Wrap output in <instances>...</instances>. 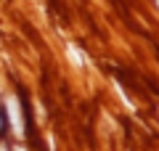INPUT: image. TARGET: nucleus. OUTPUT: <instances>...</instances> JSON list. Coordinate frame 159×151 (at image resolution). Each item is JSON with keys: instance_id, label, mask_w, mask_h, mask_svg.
<instances>
[{"instance_id": "nucleus-1", "label": "nucleus", "mask_w": 159, "mask_h": 151, "mask_svg": "<svg viewBox=\"0 0 159 151\" xmlns=\"http://www.w3.org/2000/svg\"><path fill=\"white\" fill-rule=\"evenodd\" d=\"M8 117H11V130L16 135H24V125H21V114H19V103L16 98H8Z\"/></svg>"}, {"instance_id": "nucleus-2", "label": "nucleus", "mask_w": 159, "mask_h": 151, "mask_svg": "<svg viewBox=\"0 0 159 151\" xmlns=\"http://www.w3.org/2000/svg\"><path fill=\"white\" fill-rule=\"evenodd\" d=\"M69 56H72V58H74V64H80V66H82V64H88V56H82V53H80L74 45H69Z\"/></svg>"}, {"instance_id": "nucleus-3", "label": "nucleus", "mask_w": 159, "mask_h": 151, "mask_svg": "<svg viewBox=\"0 0 159 151\" xmlns=\"http://www.w3.org/2000/svg\"><path fill=\"white\" fill-rule=\"evenodd\" d=\"M0 151H6V149H3V146H0Z\"/></svg>"}, {"instance_id": "nucleus-4", "label": "nucleus", "mask_w": 159, "mask_h": 151, "mask_svg": "<svg viewBox=\"0 0 159 151\" xmlns=\"http://www.w3.org/2000/svg\"><path fill=\"white\" fill-rule=\"evenodd\" d=\"M16 151H24V149H16Z\"/></svg>"}, {"instance_id": "nucleus-5", "label": "nucleus", "mask_w": 159, "mask_h": 151, "mask_svg": "<svg viewBox=\"0 0 159 151\" xmlns=\"http://www.w3.org/2000/svg\"><path fill=\"white\" fill-rule=\"evenodd\" d=\"M157 6H159V0H157Z\"/></svg>"}]
</instances>
